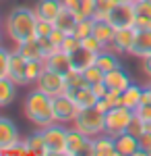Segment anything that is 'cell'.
Wrapping results in <instances>:
<instances>
[{
  "mask_svg": "<svg viewBox=\"0 0 151 156\" xmlns=\"http://www.w3.org/2000/svg\"><path fill=\"white\" fill-rule=\"evenodd\" d=\"M35 27H37V15H35V9H29V6H15L4 19V34L15 44L37 37Z\"/></svg>",
  "mask_w": 151,
  "mask_h": 156,
  "instance_id": "1",
  "label": "cell"
},
{
  "mask_svg": "<svg viewBox=\"0 0 151 156\" xmlns=\"http://www.w3.org/2000/svg\"><path fill=\"white\" fill-rule=\"evenodd\" d=\"M23 112L37 129H44L48 125L56 123V119H54V106H52V96H48L46 92H42L37 87L27 94L25 104H23Z\"/></svg>",
  "mask_w": 151,
  "mask_h": 156,
  "instance_id": "2",
  "label": "cell"
},
{
  "mask_svg": "<svg viewBox=\"0 0 151 156\" xmlns=\"http://www.w3.org/2000/svg\"><path fill=\"white\" fill-rule=\"evenodd\" d=\"M72 127H77L87 137H97V135L106 133V112H102L97 106L81 108L72 121Z\"/></svg>",
  "mask_w": 151,
  "mask_h": 156,
  "instance_id": "3",
  "label": "cell"
},
{
  "mask_svg": "<svg viewBox=\"0 0 151 156\" xmlns=\"http://www.w3.org/2000/svg\"><path fill=\"white\" fill-rule=\"evenodd\" d=\"M66 133L69 125L62 123H52L44 127V156H66Z\"/></svg>",
  "mask_w": 151,
  "mask_h": 156,
  "instance_id": "4",
  "label": "cell"
},
{
  "mask_svg": "<svg viewBox=\"0 0 151 156\" xmlns=\"http://www.w3.org/2000/svg\"><path fill=\"white\" fill-rule=\"evenodd\" d=\"M135 117V110H130L128 106H114L106 112V133L118 137L120 133H124L130 125V121Z\"/></svg>",
  "mask_w": 151,
  "mask_h": 156,
  "instance_id": "5",
  "label": "cell"
},
{
  "mask_svg": "<svg viewBox=\"0 0 151 156\" xmlns=\"http://www.w3.org/2000/svg\"><path fill=\"white\" fill-rule=\"evenodd\" d=\"M35 87L46 92L48 96H60V94H66V75L58 73L54 69H44V73L39 75V79L35 81Z\"/></svg>",
  "mask_w": 151,
  "mask_h": 156,
  "instance_id": "6",
  "label": "cell"
},
{
  "mask_svg": "<svg viewBox=\"0 0 151 156\" xmlns=\"http://www.w3.org/2000/svg\"><path fill=\"white\" fill-rule=\"evenodd\" d=\"M52 106H54V119H56V123H62V125H72L75 117L81 110L69 94L54 96L52 98Z\"/></svg>",
  "mask_w": 151,
  "mask_h": 156,
  "instance_id": "7",
  "label": "cell"
},
{
  "mask_svg": "<svg viewBox=\"0 0 151 156\" xmlns=\"http://www.w3.org/2000/svg\"><path fill=\"white\" fill-rule=\"evenodd\" d=\"M108 21L114 25L116 29H124V27H135L137 23V11L135 4H126V2H118L114 11L110 12Z\"/></svg>",
  "mask_w": 151,
  "mask_h": 156,
  "instance_id": "8",
  "label": "cell"
},
{
  "mask_svg": "<svg viewBox=\"0 0 151 156\" xmlns=\"http://www.w3.org/2000/svg\"><path fill=\"white\" fill-rule=\"evenodd\" d=\"M135 40H137V27L116 29L110 48L114 50V52H118V54H130L133 52V46H135Z\"/></svg>",
  "mask_w": 151,
  "mask_h": 156,
  "instance_id": "9",
  "label": "cell"
},
{
  "mask_svg": "<svg viewBox=\"0 0 151 156\" xmlns=\"http://www.w3.org/2000/svg\"><path fill=\"white\" fill-rule=\"evenodd\" d=\"M91 142V137H87L85 133H81L77 127H69V133H66V156H81L85 154L87 146Z\"/></svg>",
  "mask_w": 151,
  "mask_h": 156,
  "instance_id": "10",
  "label": "cell"
},
{
  "mask_svg": "<svg viewBox=\"0 0 151 156\" xmlns=\"http://www.w3.org/2000/svg\"><path fill=\"white\" fill-rule=\"evenodd\" d=\"M19 140H21V133H19V127L15 125V121L8 117H0V154L12 144H17Z\"/></svg>",
  "mask_w": 151,
  "mask_h": 156,
  "instance_id": "11",
  "label": "cell"
},
{
  "mask_svg": "<svg viewBox=\"0 0 151 156\" xmlns=\"http://www.w3.org/2000/svg\"><path fill=\"white\" fill-rule=\"evenodd\" d=\"M8 79L17 85H27V58L19 52H11V65H8Z\"/></svg>",
  "mask_w": 151,
  "mask_h": 156,
  "instance_id": "12",
  "label": "cell"
},
{
  "mask_svg": "<svg viewBox=\"0 0 151 156\" xmlns=\"http://www.w3.org/2000/svg\"><path fill=\"white\" fill-rule=\"evenodd\" d=\"M35 15L37 19H44V21H56V17L60 15V11L64 9V2L62 0H37L35 2Z\"/></svg>",
  "mask_w": 151,
  "mask_h": 156,
  "instance_id": "13",
  "label": "cell"
},
{
  "mask_svg": "<svg viewBox=\"0 0 151 156\" xmlns=\"http://www.w3.org/2000/svg\"><path fill=\"white\" fill-rule=\"evenodd\" d=\"M104 83H106L108 90H114V92H120V94H122L133 81H130V75H128L122 67H118V69H112V71L106 73Z\"/></svg>",
  "mask_w": 151,
  "mask_h": 156,
  "instance_id": "14",
  "label": "cell"
},
{
  "mask_svg": "<svg viewBox=\"0 0 151 156\" xmlns=\"http://www.w3.org/2000/svg\"><path fill=\"white\" fill-rule=\"evenodd\" d=\"M116 148H118V154L120 156H137L141 150V144H139V137L133 135V133H120L116 137Z\"/></svg>",
  "mask_w": 151,
  "mask_h": 156,
  "instance_id": "15",
  "label": "cell"
},
{
  "mask_svg": "<svg viewBox=\"0 0 151 156\" xmlns=\"http://www.w3.org/2000/svg\"><path fill=\"white\" fill-rule=\"evenodd\" d=\"M95 60H97V54L91 52V50H87V48H83V46H79L75 52H70L72 69H77V71H81V73L85 69H89L91 65H95Z\"/></svg>",
  "mask_w": 151,
  "mask_h": 156,
  "instance_id": "16",
  "label": "cell"
},
{
  "mask_svg": "<svg viewBox=\"0 0 151 156\" xmlns=\"http://www.w3.org/2000/svg\"><path fill=\"white\" fill-rule=\"evenodd\" d=\"M15 52H19L27 60H44V52H42V46H39V40L37 37L15 44Z\"/></svg>",
  "mask_w": 151,
  "mask_h": 156,
  "instance_id": "17",
  "label": "cell"
},
{
  "mask_svg": "<svg viewBox=\"0 0 151 156\" xmlns=\"http://www.w3.org/2000/svg\"><path fill=\"white\" fill-rule=\"evenodd\" d=\"M93 146H95V156H120L116 148V137L108 133L93 137Z\"/></svg>",
  "mask_w": 151,
  "mask_h": 156,
  "instance_id": "18",
  "label": "cell"
},
{
  "mask_svg": "<svg viewBox=\"0 0 151 156\" xmlns=\"http://www.w3.org/2000/svg\"><path fill=\"white\" fill-rule=\"evenodd\" d=\"M130 54L137 58H145L151 54V29H137V40Z\"/></svg>",
  "mask_w": 151,
  "mask_h": 156,
  "instance_id": "19",
  "label": "cell"
},
{
  "mask_svg": "<svg viewBox=\"0 0 151 156\" xmlns=\"http://www.w3.org/2000/svg\"><path fill=\"white\" fill-rule=\"evenodd\" d=\"M46 60V67L48 69H54V71H58V73H66L72 69V62H70V54H66V52H62V50H56L54 54H50Z\"/></svg>",
  "mask_w": 151,
  "mask_h": 156,
  "instance_id": "20",
  "label": "cell"
},
{
  "mask_svg": "<svg viewBox=\"0 0 151 156\" xmlns=\"http://www.w3.org/2000/svg\"><path fill=\"white\" fill-rule=\"evenodd\" d=\"M66 94L77 102V106H79V108L95 106V102H97V96L93 94L91 85H83V87H77V90H69Z\"/></svg>",
  "mask_w": 151,
  "mask_h": 156,
  "instance_id": "21",
  "label": "cell"
},
{
  "mask_svg": "<svg viewBox=\"0 0 151 156\" xmlns=\"http://www.w3.org/2000/svg\"><path fill=\"white\" fill-rule=\"evenodd\" d=\"M114 34H116V27L110 23V21H95L93 25V36L102 42L104 48H110L112 46V40H114Z\"/></svg>",
  "mask_w": 151,
  "mask_h": 156,
  "instance_id": "22",
  "label": "cell"
},
{
  "mask_svg": "<svg viewBox=\"0 0 151 156\" xmlns=\"http://www.w3.org/2000/svg\"><path fill=\"white\" fill-rule=\"evenodd\" d=\"M143 90L145 87H141V85L137 83H130L120 94V98H122V106H128L130 110H137V108L143 104Z\"/></svg>",
  "mask_w": 151,
  "mask_h": 156,
  "instance_id": "23",
  "label": "cell"
},
{
  "mask_svg": "<svg viewBox=\"0 0 151 156\" xmlns=\"http://www.w3.org/2000/svg\"><path fill=\"white\" fill-rule=\"evenodd\" d=\"M64 6L77 15V19H87L93 17L95 11V0H62Z\"/></svg>",
  "mask_w": 151,
  "mask_h": 156,
  "instance_id": "24",
  "label": "cell"
},
{
  "mask_svg": "<svg viewBox=\"0 0 151 156\" xmlns=\"http://www.w3.org/2000/svg\"><path fill=\"white\" fill-rule=\"evenodd\" d=\"M95 65H97V67H99L104 73L112 71V69H118V67H122V62H120V54H118V52H114L112 48L102 50V52L97 54Z\"/></svg>",
  "mask_w": 151,
  "mask_h": 156,
  "instance_id": "25",
  "label": "cell"
},
{
  "mask_svg": "<svg viewBox=\"0 0 151 156\" xmlns=\"http://www.w3.org/2000/svg\"><path fill=\"white\" fill-rule=\"evenodd\" d=\"M79 23V19H77V15L72 11H69L66 6L60 11V15L56 17V21H54V27H58L60 31H64L66 36H70L72 31H75V27Z\"/></svg>",
  "mask_w": 151,
  "mask_h": 156,
  "instance_id": "26",
  "label": "cell"
},
{
  "mask_svg": "<svg viewBox=\"0 0 151 156\" xmlns=\"http://www.w3.org/2000/svg\"><path fill=\"white\" fill-rule=\"evenodd\" d=\"M15 98H17V83L11 81L8 77H2L0 79V108H6Z\"/></svg>",
  "mask_w": 151,
  "mask_h": 156,
  "instance_id": "27",
  "label": "cell"
},
{
  "mask_svg": "<svg viewBox=\"0 0 151 156\" xmlns=\"http://www.w3.org/2000/svg\"><path fill=\"white\" fill-rule=\"evenodd\" d=\"M120 104H122V98H120V92H114V90H108V92H106V96H104V98H99V100L95 102V106L99 108L102 112H108L110 108L120 106Z\"/></svg>",
  "mask_w": 151,
  "mask_h": 156,
  "instance_id": "28",
  "label": "cell"
},
{
  "mask_svg": "<svg viewBox=\"0 0 151 156\" xmlns=\"http://www.w3.org/2000/svg\"><path fill=\"white\" fill-rule=\"evenodd\" d=\"M118 4V0H95V11H93V19L95 21H108L110 12L114 11V6Z\"/></svg>",
  "mask_w": 151,
  "mask_h": 156,
  "instance_id": "29",
  "label": "cell"
},
{
  "mask_svg": "<svg viewBox=\"0 0 151 156\" xmlns=\"http://www.w3.org/2000/svg\"><path fill=\"white\" fill-rule=\"evenodd\" d=\"M46 69V60H27V85L35 83Z\"/></svg>",
  "mask_w": 151,
  "mask_h": 156,
  "instance_id": "30",
  "label": "cell"
},
{
  "mask_svg": "<svg viewBox=\"0 0 151 156\" xmlns=\"http://www.w3.org/2000/svg\"><path fill=\"white\" fill-rule=\"evenodd\" d=\"M93 25H95V19H93V17L79 19V23H77V27H75L72 36H77L79 40H85L87 36H91V34H93Z\"/></svg>",
  "mask_w": 151,
  "mask_h": 156,
  "instance_id": "31",
  "label": "cell"
},
{
  "mask_svg": "<svg viewBox=\"0 0 151 156\" xmlns=\"http://www.w3.org/2000/svg\"><path fill=\"white\" fill-rule=\"evenodd\" d=\"M25 144L29 146V150L37 156H44V135H42V129L39 131L31 133L27 140H25Z\"/></svg>",
  "mask_w": 151,
  "mask_h": 156,
  "instance_id": "32",
  "label": "cell"
},
{
  "mask_svg": "<svg viewBox=\"0 0 151 156\" xmlns=\"http://www.w3.org/2000/svg\"><path fill=\"white\" fill-rule=\"evenodd\" d=\"M83 77H85V81L89 85H95V83H104V77H106V73L97 67V65H91L89 69H85L83 71Z\"/></svg>",
  "mask_w": 151,
  "mask_h": 156,
  "instance_id": "33",
  "label": "cell"
},
{
  "mask_svg": "<svg viewBox=\"0 0 151 156\" xmlns=\"http://www.w3.org/2000/svg\"><path fill=\"white\" fill-rule=\"evenodd\" d=\"M2 154H6V156H33V152L29 150V146L25 144V140H19L17 144H12L11 148H6Z\"/></svg>",
  "mask_w": 151,
  "mask_h": 156,
  "instance_id": "34",
  "label": "cell"
},
{
  "mask_svg": "<svg viewBox=\"0 0 151 156\" xmlns=\"http://www.w3.org/2000/svg\"><path fill=\"white\" fill-rule=\"evenodd\" d=\"M149 129H151L149 125H147L145 121L141 119V117H137V115H135V117H133V121H130V125H128V129H126V131H128V133H133V135H137V137H141L143 133H145V131H149Z\"/></svg>",
  "mask_w": 151,
  "mask_h": 156,
  "instance_id": "35",
  "label": "cell"
},
{
  "mask_svg": "<svg viewBox=\"0 0 151 156\" xmlns=\"http://www.w3.org/2000/svg\"><path fill=\"white\" fill-rule=\"evenodd\" d=\"M8 65H11V50L0 46V79L8 77Z\"/></svg>",
  "mask_w": 151,
  "mask_h": 156,
  "instance_id": "36",
  "label": "cell"
},
{
  "mask_svg": "<svg viewBox=\"0 0 151 156\" xmlns=\"http://www.w3.org/2000/svg\"><path fill=\"white\" fill-rule=\"evenodd\" d=\"M81 46H83V48H87V50H91V52H95V54H99L102 50H106L104 46H102V42L93 36V34H91V36H87L85 40H81Z\"/></svg>",
  "mask_w": 151,
  "mask_h": 156,
  "instance_id": "37",
  "label": "cell"
},
{
  "mask_svg": "<svg viewBox=\"0 0 151 156\" xmlns=\"http://www.w3.org/2000/svg\"><path fill=\"white\" fill-rule=\"evenodd\" d=\"M79 46H81V40L70 34V36H66V37H64V42L60 44V50H62V52H66V54H70V52H75Z\"/></svg>",
  "mask_w": 151,
  "mask_h": 156,
  "instance_id": "38",
  "label": "cell"
},
{
  "mask_svg": "<svg viewBox=\"0 0 151 156\" xmlns=\"http://www.w3.org/2000/svg\"><path fill=\"white\" fill-rule=\"evenodd\" d=\"M139 144H141V150L137 156H151V129L139 137Z\"/></svg>",
  "mask_w": 151,
  "mask_h": 156,
  "instance_id": "39",
  "label": "cell"
},
{
  "mask_svg": "<svg viewBox=\"0 0 151 156\" xmlns=\"http://www.w3.org/2000/svg\"><path fill=\"white\" fill-rule=\"evenodd\" d=\"M52 31H54V23H52V21L37 19V27H35V34H37V37H48Z\"/></svg>",
  "mask_w": 151,
  "mask_h": 156,
  "instance_id": "40",
  "label": "cell"
},
{
  "mask_svg": "<svg viewBox=\"0 0 151 156\" xmlns=\"http://www.w3.org/2000/svg\"><path fill=\"white\" fill-rule=\"evenodd\" d=\"M135 11H137V17L151 19V0H139V2H135Z\"/></svg>",
  "mask_w": 151,
  "mask_h": 156,
  "instance_id": "41",
  "label": "cell"
},
{
  "mask_svg": "<svg viewBox=\"0 0 151 156\" xmlns=\"http://www.w3.org/2000/svg\"><path fill=\"white\" fill-rule=\"evenodd\" d=\"M37 40H39V46H42V52H44V58H48V56H50V54H54V52H56V46H54V44H52V40H50V37H37Z\"/></svg>",
  "mask_w": 151,
  "mask_h": 156,
  "instance_id": "42",
  "label": "cell"
},
{
  "mask_svg": "<svg viewBox=\"0 0 151 156\" xmlns=\"http://www.w3.org/2000/svg\"><path fill=\"white\" fill-rule=\"evenodd\" d=\"M135 115H137V117H141V119H143L151 127V104H141V106L135 110Z\"/></svg>",
  "mask_w": 151,
  "mask_h": 156,
  "instance_id": "43",
  "label": "cell"
},
{
  "mask_svg": "<svg viewBox=\"0 0 151 156\" xmlns=\"http://www.w3.org/2000/svg\"><path fill=\"white\" fill-rule=\"evenodd\" d=\"M48 37L52 40V44H54L56 48H60V44L64 42V37H66V34H64V31H60L58 27H54V31H52V34H50Z\"/></svg>",
  "mask_w": 151,
  "mask_h": 156,
  "instance_id": "44",
  "label": "cell"
},
{
  "mask_svg": "<svg viewBox=\"0 0 151 156\" xmlns=\"http://www.w3.org/2000/svg\"><path fill=\"white\" fill-rule=\"evenodd\" d=\"M141 69H143V73L151 79V54L145 56V58H141Z\"/></svg>",
  "mask_w": 151,
  "mask_h": 156,
  "instance_id": "45",
  "label": "cell"
},
{
  "mask_svg": "<svg viewBox=\"0 0 151 156\" xmlns=\"http://www.w3.org/2000/svg\"><path fill=\"white\" fill-rule=\"evenodd\" d=\"M91 90H93V94L97 96V100H99V98H104V96H106V92H108L106 83H95V85H91Z\"/></svg>",
  "mask_w": 151,
  "mask_h": 156,
  "instance_id": "46",
  "label": "cell"
},
{
  "mask_svg": "<svg viewBox=\"0 0 151 156\" xmlns=\"http://www.w3.org/2000/svg\"><path fill=\"white\" fill-rule=\"evenodd\" d=\"M135 27L137 29H151V19H147V17H137Z\"/></svg>",
  "mask_w": 151,
  "mask_h": 156,
  "instance_id": "47",
  "label": "cell"
},
{
  "mask_svg": "<svg viewBox=\"0 0 151 156\" xmlns=\"http://www.w3.org/2000/svg\"><path fill=\"white\" fill-rule=\"evenodd\" d=\"M143 104H151V83L143 90Z\"/></svg>",
  "mask_w": 151,
  "mask_h": 156,
  "instance_id": "48",
  "label": "cell"
},
{
  "mask_svg": "<svg viewBox=\"0 0 151 156\" xmlns=\"http://www.w3.org/2000/svg\"><path fill=\"white\" fill-rule=\"evenodd\" d=\"M118 2H126V4H135L137 0H118Z\"/></svg>",
  "mask_w": 151,
  "mask_h": 156,
  "instance_id": "49",
  "label": "cell"
}]
</instances>
